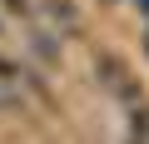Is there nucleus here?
<instances>
[{"label":"nucleus","mask_w":149,"mask_h":144,"mask_svg":"<svg viewBox=\"0 0 149 144\" xmlns=\"http://www.w3.org/2000/svg\"><path fill=\"white\" fill-rule=\"evenodd\" d=\"M95 70H100V75H104V85H109L114 95H124V99H134V85H129V70H124V65H119L114 55H104V60H100Z\"/></svg>","instance_id":"3"},{"label":"nucleus","mask_w":149,"mask_h":144,"mask_svg":"<svg viewBox=\"0 0 149 144\" xmlns=\"http://www.w3.org/2000/svg\"><path fill=\"white\" fill-rule=\"evenodd\" d=\"M0 90L15 95L20 104H25V95H45L35 65H25V60H15V55H0Z\"/></svg>","instance_id":"1"},{"label":"nucleus","mask_w":149,"mask_h":144,"mask_svg":"<svg viewBox=\"0 0 149 144\" xmlns=\"http://www.w3.org/2000/svg\"><path fill=\"white\" fill-rule=\"evenodd\" d=\"M25 50H30V60H40V65H55V60H60V35H50V30L30 25V35H25Z\"/></svg>","instance_id":"2"}]
</instances>
